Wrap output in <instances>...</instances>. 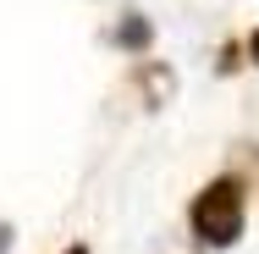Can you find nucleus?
<instances>
[{"instance_id":"39448f33","label":"nucleus","mask_w":259,"mask_h":254,"mask_svg":"<svg viewBox=\"0 0 259 254\" xmlns=\"http://www.w3.org/2000/svg\"><path fill=\"white\" fill-rule=\"evenodd\" d=\"M61 254H94V249H89V243H66Z\"/></svg>"},{"instance_id":"f03ea898","label":"nucleus","mask_w":259,"mask_h":254,"mask_svg":"<svg viewBox=\"0 0 259 254\" xmlns=\"http://www.w3.org/2000/svg\"><path fill=\"white\" fill-rule=\"evenodd\" d=\"M133 83H138V94H144L149 111H160V105L177 94V72L160 66V61H138V66H133Z\"/></svg>"},{"instance_id":"423d86ee","label":"nucleus","mask_w":259,"mask_h":254,"mask_svg":"<svg viewBox=\"0 0 259 254\" xmlns=\"http://www.w3.org/2000/svg\"><path fill=\"white\" fill-rule=\"evenodd\" d=\"M248 160H254V171H259V150H248Z\"/></svg>"},{"instance_id":"7ed1b4c3","label":"nucleus","mask_w":259,"mask_h":254,"mask_svg":"<svg viewBox=\"0 0 259 254\" xmlns=\"http://www.w3.org/2000/svg\"><path fill=\"white\" fill-rule=\"evenodd\" d=\"M110 45L116 50H133V55H144L149 45H155V22L144 17V11H127L116 28H110Z\"/></svg>"},{"instance_id":"20e7f679","label":"nucleus","mask_w":259,"mask_h":254,"mask_svg":"<svg viewBox=\"0 0 259 254\" xmlns=\"http://www.w3.org/2000/svg\"><path fill=\"white\" fill-rule=\"evenodd\" d=\"M248 61H254V66H259V28H254V33H248Z\"/></svg>"},{"instance_id":"f257e3e1","label":"nucleus","mask_w":259,"mask_h":254,"mask_svg":"<svg viewBox=\"0 0 259 254\" xmlns=\"http://www.w3.org/2000/svg\"><path fill=\"white\" fill-rule=\"evenodd\" d=\"M188 232L199 249H237L248 232V177L243 171H221L188 204Z\"/></svg>"}]
</instances>
